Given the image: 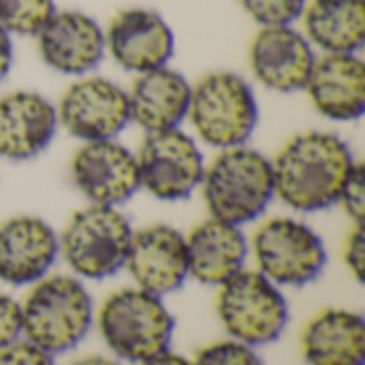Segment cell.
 <instances>
[{
  "label": "cell",
  "instance_id": "6da1fadb",
  "mask_svg": "<svg viewBox=\"0 0 365 365\" xmlns=\"http://www.w3.org/2000/svg\"><path fill=\"white\" fill-rule=\"evenodd\" d=\"M355 165L353 150L342 137L325 130L302 133L272 160L274 195L295 212H323L338 203Z\"/></svg>",
  "mask_w": 365,
  "mask_h": 365
},
{
  "label": "cell",
  "instance_id": "7a4b0ae2",
  "mask_svg": "<svg viewBox=\"0 0 365 365\" xmlns=\"http://www.w3.org/2000/svg\"><path fill=\"white\" fill-rule=\"evenodd\" d=\"M199 188L212 218L244 227L263 216L276 197L272 160L248 145L220 150Z\"/></svg>",
  "mask_w": 365,
  "mask_h": 365
},
{
  "label": "cell",
  "instance_id": "3957f363",
  "mask_svg": "<svg viewBox=\"0 0 365 365\" xmlns=\"http://www.w3.org/2000/svg\"><path fill=\"white\" fill-rule=\"evenodd\" d=\"M92 323V297L75 276L41 278L21 304V336L49 355L75 349Z\"/></svg>",
  "mask_w": 365,
  "mask_h": 365
},
{
  "label": "cell",
  "instance_id": "277c9868",
  "mask_svg": "<svg viewBox=\"0 0 365 365\" xmlns=\"http://www.w3.org/2000/svg\"><path fill=\"white\" fill-rule=\"evenodd\" d=\"M98 329L115 357L143 364L169 351L175 319L158 295L135 287L115 291L103 302Z\"/></svg>",
  "mask_w": 365,
  "mask_h": 365
},
{
  "label": "cell",
  "instance_id": "5b68a950",
  "mask_svg": "<svg viewBox=\"0 0 365 365\" xmlns=\"http://www.w3.org/2000/svg\"><path fill=\"white\" fill-rule=\"evenodd\" d=\"M186 120L197 137L212 148L246 145L259 124L255 90L237 73H210L192 86Z\"/></svg>",
  "mask_w": 365,
  "mask_h": 365
},
{
  "label": "cell",
  "instance_id": "8992f818",
  "mask_svg": "<svg viewBox=\"0 0 365 365\" xmlns=\"http://www.w3.org/2000/svg\"><path fill=\"white\" fill-rule=\"evenodd\" d=\"M133 233L122 210L90 203L62 231L60 255L79 278L105 280L124 269Z\"/></svg>",
  "mask_w": 365,
  "mask_h": 365
},
{
  "label": "cell",
  "instance_id": "52a82bcc",
  "mask_svg": "<svg viewBox=\"0 0 365 365\" xmlns=\"http://www.w3.org/2000/svg\"><path fill=\"white\" fill-rule=\"evenodd\" d=\"M218 319L227 334L248 346L276 342L289 323V306L280 287L259 269H242L220 287Z\"/></svg>",
  "mask_w": 365,
  "mask_h": 365
},
{
  "label": "cell",
  "instance_id": "ba28073f",
  "mask_svg": "<svg viewBox=\"0 0 365 365\" xmlns=\"http://www.w3.org/2000/svg\"><path fill=\"white\" fill-rule=\"evenodd\" d=\"M259 272L278 287H306L325 265L327 250L321 235L297 218H272L252 237Z\"/></svg>",
  "mask_w": 365,
  "mask_h": 365
},
{
  "label": "cell",
  "instance_id": "9c48e42d",
  "mask_svg": "<svg viewBox=\"0 0 365 365\" xmlns=\"http://www.w3.org/2000/svg\"><path fill=\"white\" fill-rule=\"evenodd\" d=\"M135 156L141 188L158 201L188 199L201 186L205 171L201 148L180 128L150 133Z\"/></svg>",
  "mask_w": 365,
  "mask_h": 365
},
{
  "label": "cell",
  "instance_id": "30bf717a",
  "mask_svg": "<svg viewBox=\"0 0 365 365\" xmlns=\"http://www.w3.org/2000/svg\"><path fill=\"white\" fill-rule=\"evenodd\" d=\"M56 111L58 124L83 143L118 139L130 124L128 92L120 83L96 75H83L68 86Z\"/></svg>",
  "mask_w": 365,
  "mask_h": 365
},
{
  "label": "cell",
  "instance_id": "8fae6325",
  "mask_svg": "<svg viewBox=\"0 0 365 365\" xmlns=\"http://www.w3.org/2000/svg\"><path fill=\"white\" fill-rule=\"evenodd\" d=\"M71 178L94 205L120 207L141 188L137 156L118 139L83 143L71 160Z\"/></svg>",
  "mask_w": 365,
  "mask_h": 365
},
{
  "label": "cell",
  "instance_id": "7c38bea8",
  "mask_svg": "<svg viewBox=\"0 0 365 365\" xmlns=\"http://www.w3.org/2000/svg\"><path fill=\"white\" fill-rule=\"evenodd\" d=\"M105 49L113 62L135 75L167 66L175 53V34L167 19L143 6L113 15L105 30Z\"/></svg>",
  "mask_w": 365,
  "mask_h": 365
},
{
  "label": "cell",
  "instance_id": "4fadbf2b",
  "mask_svg": "<svg viewBox=\"0 0 365 365\" xmlns=\"http://www.w3.org/2000/svg\"><path fill=\"white\" fill-rule=\"evenodd\" d=\"M36 45L43 62L68 77L92 73L105 58V30L88 13L64 9L45 21L36 32Z\"/></svg>",
  "mask_w": 365,
  "mask_h": 365
},
{
  "label": "cell",
  "instance_id": "5bb4252c",
  "mask_svg": "<svg viewBox=\"0 0 365 365\" xmlns=\"http://www.w3.org/2000/svg\"><path fill=\"white\" fill-rule=\"evenodd\" d=\"M248 58L257 81L280 94L304 90L317 62L314 47L293 26L261 28L250 43Z\"/></svg>",
  "mask_w": 365,
  "mask_h": 365
},
{
  "label": "cell",
  "instance_id": "9a60e30c",
  "mask_svg": "<svg viewBox=\"0 0 365 365\" xmlns=\"http://www.w3.org/2000/svg\"><path fill=\"white\" fill-rule=\"evenodd\" d=\"M137 289L169 295L188 278L186 237L169 225H152L133 233L126 265Z\"/></svg>",
  "mask_w": 365,
  "mask_h": 365
},
{
  "label": "cell",
  "instance_id": "2e32d148",
  "mask_svg": "<svg viewBox=\"0 0 365 365\" xmlns=\"http://www.w3.org/2000/svg\"><path fill=\"white\" fill-rule=\"evenodd\" d=\"M60 255V237L38 216H13L0 225V280L11 287L34 284Z\"/></svg>",
  "mask_w": 365,
  "mask_h": 365
},
{
  "label": "cell",
  "instance_id": "e0dca14e",
  "mask_svg": "<svg viewBox=\"0 0 365 365\" xmlns=\"http://www.w3.org/2000/svg\"><path fill=\"white\" fill-rule=\"evenodd\" d=\"M56 105L38 92L17 90L0 98V158L24 163L38 156L58 130Z\"/></svg>",
  "mask_w": 365,
  "mask_h": 365
},
{
  "label": "cell",
  "instance_id": "ac0fdd59",
  "mask_svg": "<svg viewBox=\"0 0 365 365\" xmlns=\"http://www.w3.org/2000/svg\"><path fill=\"white\" fill-rule=\"evenodd\" d=\"M304 90L323 118L336 122L359 120L365 113V62L359 53L317 56Z\"/></svg>",
  "mask_w": 365,
  "mask_h": 365
},
{
  "label": "cell",
  "instance_id": "d6986e66",
  "mask_svg": "<svg viewBox=\"0 0 365 365\" xmlns=\"http://www.w3.org/2000/svg\"><path fill=\"white\" fill-rule=\"evenodd\" d=\"M126 92L130 122L148 135L180 128L188 118L192 83L169 64L137 75Z\"/></svg>",
  "mask_w": 365,
  "mask_h": 365
},
{
  "label": "cell",
  "instance_id": "ffe728a7",
  "mask_svg": "<svg viewBox=\"0 0 365 365\" xmlns=\"http://www.w3.org/2000/svg\"><path fill=\"white\" fill-rule=\"evenodd\" d=\"M188 276L207 287H222L246 265L250 244L242 227L207 218L186 237Z\"/></svg>",
  "mask_w": 365,
  "mask_h": 365
},
{
  "label": "cell",
  "instance_id": "44dd1931",
  "mask_svg": "<svg viewBox=\"0 0 365 365\" xmlns=\"http://www.w3.org/2000/svg\"><path fill=\"white\" fill-rule=\"evenodd\" d=\"M302 353L308 365H365V319L342 308L323 310L306 325Z\"/></svg>",
  "mask_w": 365,
  "mask_h": 365
},
{
  "label": "cell",
  "instance_id": "7402d4cb",
  "mask_svg": "<svg viewBox=\"0 0 365 365\" xmlns=\"http://www.w3.org/2000/svg\"><path fill=\"white\" fill-rule=\"evenodd\" d=\"M302 19L304 36L323 53H359L364 47V0H310Z\"/></svg>",
  "mask_w": 365,
  "mask_h": 365
},
{
  "label": "cell",
  "instance_id": "603a6c76",
  "mask_svg": "<svg viewBox=\"0 0 365 365\" xmlns=\"http://www.w3.org/2000/svg\"><path fill=\"white\" fill-rule=\"evenodd\" d=\"M56 13V0H0V26L9 34L36 36Z\"/></svg>",
  "mask_w": 365,
  "mask_h": 365
},
{
  "label": "cell",
  "instance_id": "cb8c5ba5",
  "mask_svg": "<svg viewBox=\"0 0 365 365\" xmlns=\"http://www.w3.org/2000/svg\"><path fill=\"white\" fill-rule=\"evenodd\" d=\"M242 9L261 26H293L302 19L308 0H240Z\"/></svg>",
  "mask_w": 365,
  "mask_h": 365
},
{
  "label": "cell",
  "instance_id": "d4e9b609",
  "mask_svg": "<svg viewBox=\"0 0 365 365\" xmlns=\"http://www.w3.org/2000/svg\"><path fill=\"white\" fill-rule=\"evenodd\" d=\"M192 365H263L255 346H248L237 340H222L201 349L195 355Z\"/></svg>",
  "mask_w": 365,
  "mask_h": 365
},
{
  "label": "cell",
  "instance_id": "484cf974",
  "mask_svg": "<svg viewBox=\"0 0 365 365\" xmlns=\"http://www.w3.org/2000/svg\"><path fill=\"white\" fill-rule=\"evenodd\" d=\"M338 203L344 207L346 216L355 222V225H364L365 218V169L364 165H355L351 175L346 178Z\"/></svg>",
  "mask_w": 365,
  "mask_h": 365
},
{
  "label": "cell",
  "instance_id": "4316f807",
  "mask_svg": "<svg viewBox=\"0 0 365 365\" xmlns=\"http://www.w3.org/2000/svg\"><path fill=\"white\" fill-rule=\"evenodd\" d=\"M0 365H56L53 355L30 344L28 340H17L0 351Z\"/></svg>",
  "mask_w": 365,
  "mask_h": 365
},
{
  "label": "cell",
  "instance_id": "83f0119b",
  "mask_svg": "<svg viewBox=\"0 0 365 365\" xmlns=\"http://www.w3.org/2000/svg\"><path fill=\"white\" fill-rule=\"evenodd\" d=\"M21 336V304L0 293V351Z\"/></svg>",
  "mask_w": 365,
  "mask_h": 365
},
{
  "label": "cell",
  "instance_id": "f1b7e54d",
  "mask_svg": "<svg viewBox=\"0 0 365 365\" xmlns=\"http://www.w3.org/2000/svg\"><path fill=\"white\" fill-rule=\"evenodd\" d=\"M344 263L349 272L355 276L357 282H364V267H365V233L364 225H355L353 231L346 237L344 246Z\"/></svg>",
  "mask_w": 365,
  "mask_h": 365
},
{
  "label": "cell",
  "instance_id": "f546056e",
  "mask_svg": "<svg viewBox=\"0 0 365 365\" xmlns=\"http://www.w3.org/2000/svg\"><path fill=\"white\" fill-rule=\"evenodd\" d=\"M11 66H13V41L11 34L0 26V83L6 79Z\"/></svg>",
  "mask_w": 365,
  "mask_h": 365
},
{
  "label": "cell",
  "instance_id": "4dcf8cb0",
  "mask_svg": "<svg viewBox=\"0 0 365 365\" xmlns=\"http://www.w3.org/2000/svg\"><path fill=\"white\" fill-rule=\"evenodd\" d=\"M139 365H192L186 357H182V355H175V353H171V351H165V353H160V355H156V357H152V359H148V361H143V364Z\"/></svg>",
  "mask_w": 365,
  "mask_h": 365
},
{
  "label": "cell",
  "instance_id": "1f68e13d",
  "mask_svg": "<svg viewBox=\"0 0 365 365\" xmlns=\"http://www.w3.org/2000/svg\"><path fill=\"white\" fill-rule=\"evenodd\" d=\"M71 365H120L118 361L109 359V357H103V355H88V357H81L77 361H73Z\"/></svg>",
  "mask_w": 365,
  "mask_h": 365
}]
</instances>
